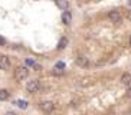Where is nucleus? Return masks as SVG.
I'll list each match as a JSON object with an SVG mask.
<instances>
[{
  "mask_svg": "<svg viewBox=\"0 0 131 115\" xmlns=\"http://www.w3.org/2000/svg\"><path fill=\"white\" fill-rule=\"evenodd\" d=\"M108 17H110V20H111L112 23H115V25H118V23H121V20H123V17H121V13L117 10H112L108 13Z\"/></svg>",
  "mask_w": 131,
  "mask_h": 115,
  "instance_id": "20e7f679",
  "label": "nucleus"
},
{
  "mask_svg": "<svg viewBox=\"0 0 131 115\" xmlns=\"http://www.w3.org/2000/svg\"><path fill=\"white\" fill-rule=\"evenodd\" d=\"M77 63L81 66V68H86V66L89 65V59L85 56V55H79V56L77 57Z\"/></svg>",
  "mask_w": 131,
  "mask_h": 115,
  "instance_id": "423d86ee",
  "label": "nucleus"
},
{
  "mask_svg": "<svg viewBox=\"0 0 131 115\" xmlns=\"http://www.w3.org/2000/svg\"><path fill=\"white\" fill-rule=\"evenodd\" d=\"M33 68H35V71H40V69H42V66L38 65V63H35V66H33Z\"/></svg>",
  "mask_w": 131,
  "mask_h": 115,
  "instance_id": "6ab92c4d",
  "label": "nucleus"
},
{
  "mask_svg": "<svg viewBox=\"0 0 131 115\" xmlns=\"http://www.w3.org/2000/svg\"><path fill=\"white\" fill-rule=\"evenodd\" d=\"M35 63H36L35 61H32V59H26V65L27 66H35Z\"/></svg>",
  "mask_w": 131,
  "mask_h": 115,
  "instance_id": "dca6fc26",
  "label": "nucleus"
},
{
  "mask_svg": "<svg viewBox=\"0 0 131 115\" xmlns=\"http://www.w3.org/2000/svg\"><path fill=\"white\" fill-rule=\"evenodd\" d=\"M4 45H6V39L3 36H0V46H4Z\"/></svg>",
  "mask_w": 131,
  "mask_h": 115,
  "instance_id": "f3484780",
  "label": "nucleus"
},
{
  "mask_svg": "<svg viewBox=\"0 0 131 115\" xmlns=\"http://www.w3.org/2000/svg\"><path fill=\"white\" fill-rule=\"evenodd\" d=\"M6 115H16V114H15V112H7Z\"/></svg>",
  "mask_w": 131,
  "mask_h": 115,
  "instance_id": "412c9836",
  "label": "nucleus"
},
{
  "mask_svg": "<svg viewBox=\"0 0 131 115\" xmlns=\"http://www.w3.org/2000/svg\"><path fill=\"white\" fill-rule=\"evenodd\" d=\"M88 84H92V79H91V78H85V79H82V82H81L82 86H85V85H88Z\"/></svg>",
  "mask_w": 131,
  "mask_h": 115,
  "instance_id": "ddd939ff",
  "label": "nucleus"
},
{
  "mask_svg": "<svg viewBox=\"0 0 131 115\" xmlns=\"http://www.w3.org/2000/svg\"><path fill=\"white\" fill-rule=\"evenodd\" d=\"M0 69H2V71L10 69V59H9V56H6V55H0Z\"/></svg>",
  "mask_w": 131,
  "mask_h": 115,
  "instance_id": "39448f33",
  "label": "nucleus"
},
{
  "mask_svg": "<svg viewBox=\"0 0 131 115\" xmlns=\"http://www.w3.org/2000/svg\"><path fill=\"white\" fill-rule=\"evenodd\" d=\"M39 108H40V111H43L45 114H50V112L55 109V103L52 101H42V102H39Z\"/></svg>",
  "mask_w": 131,
  "mask_h": 115,
  "instance_id": "f03ea898",
  "label": "nucleus"
},
{
  "mask_svg": "<svg viewBox=\"0 0 131 115\" xmlns=\"http://www.w3.org/2000/svg\"><path fill=\"white\" fill-rule=\"evenodd\" d=\"M40 89V84H39L38 79H33V80H29L26 85V91L29 94H36V92Z\"/></svg>",
  "mask_w": 131,
  "mask_h": 115,
  "instance_id": "7ed1b4c3",
  "label": "nucleus"
},
{
  "mask_svg": "<svg viewBox=\"0 0 131 115\" xmlns=\"http://www.w3.org/2000/svg\"><path fill=\"white\" fill-rule=\"evenodd\" d=\"M55 3H56V6H58L59 9H62V10H68V7H69L68 0H55Z\"/></svg>",
  "mask_w": 131,
  "mask_h": 115,
  "instance_id": "1a4fd4ad",
  "label": "nucleus"
},
{
  "mask_svg": "<svg viewBox=\"0 0 131 115\" xmlns=\"http://www.w3.org/2000/svg\"><path fill=\"white\" fill-rule=\"evenodd\" d=\"M27 75H29V69H27L26 66H17V68L15 69V78H16V80H19V82L26 79Z\"/></svg>",
  "mask_w": 131,
  "mask_h": 115,
  "instance_id": "f257e3e1",
  "label": "nucleus"
},
{
  "mask_svg": "<svg viewBox=\"0 0 131 115\" xmlns=\"http://www.w3.org/2000/svg\"><path fill=\"white\" fill-rule=\"evenodd\" d=\"M15 105H17L20 109H26V108H27V102H26L25 99H17V101H15Z\"/></svg>",
  "mask_w": 131,
  "mask_h": 115,
  "instance_id": "9b49d317",
  "label": "nucleus"
},
{
  "mask_svg": "<svg viewBox=\"0 0 131 115\" xmlns=\"http://www.w3.org/2000/svg\"><path fill=\"white\" fill-rule=\"evenodd\" d=\"M130 4H131V0H130Z\"/></svg>",
  "mask_w": 131,
  "mask_h": 115,
  "instance_id": "b1692460",
  "label": "nucleus"
},
{
  "mask_svg": "<svg viewBox=\"0 0 131 115\" xmlns=\"http://www.w3.org/2000/svg\"><path fill=\"white\" fill-rule=\"evenodd\" d=\"M130 46H131V36H130Z\"/></svg>",
  "mask_w": 131,
  "mask_h": 115,
  "instance_id": "5701e85b",
  "label": "nucleus"
},
{
  "mask_svg": "<svg viewBox=\"0 0 131 115\" xmlns=\"http://www.w3.org/2000/svg\"><path fill=\"white\" fill-rule=\"evenodd\" d=\"M62 22L65 23V25H71L72 23V15H71V12L63 10V13H62Z\"/></svg>",
  "mask_w": 131,
  "mask_h": 115,
  "instance_id": "0eeeda50",
  "label": "nucleus"
},
{
  "mask_svg": "<svg viewBox=\"0 0 131 115\" xmlns=\"http://www.w3.org/2000/svg\"><path fill=\"white\" fill-rule=\"evenodd\" d=\"M121 84L130 88L131 86V73H124L123 76H121Z\"/></svg>",
  "mask_w": 131,
  "mask_h": 115,
  "instance_id": "6e6552de",
  "label": "nucleus"
},
{
  "mask_svg": "<svg viewBox=\"0 0 131 115\" xmlns=\"http://www.w3.org/2000/svg\"><path fill=\"white\" fill-rule=\"evenodd\" d=\"M66 46H68V39H66V38H62L61 40H59V43H58V50L65 49Z\"/></svg>",
  "mask_w": 131,
  "mask_h": 115,
  "instance_id": "9d476101",
  "label": "nucleus"
},
{
  "mask_svg": "<svg viewBox=\"0 0 131 115\" xmlns=\"http://www.w3.org/2000/svg\"><path fill=\"white\" fill-rule=\"evenodd\" d=\"M107 115H117L115 112H110V114H107Z\"/></svg>",
  "mask_w": 131,
  "mask_h": 115,
  "instance_id": "4be33fe9",
  "label": "nucleus"
},
{
  "mask_svg": "<svg viewBox=\"0 0 131 115\" xmlns=\"http://www.w3.org/2000/svg\"><path fill=\"white\" fill-rule=\"evenodd\" d=\"M52 73H53V75H56V76H59V75H62V73H63V69H56V68H55L53 71H52Z\"/></svg>",
  "mask_w": 131,
  "mask_h": 115,
  "instance_id": "4468645a",
  "label": "nucleus"
},
{
  "mask_svg": "<svg viewBox=\"0 0 131 115\" xmlns=\"http://www.w3.org/2000/svg\"><path fill=\"white\" fill-rule=\"evenodd\" d=\"M55 68L56 69H63V71H65V63H63V62H56Z\"/></svg>",
  "mask_w": 131,
  "mask_h": 115,
  "instance_id": "2eb2a0df",
  "label": "nucleus"
},
{
  "mask_svg": "<svg viewBox=\"0 0 131 115\" xmlns=\"http://www.w3.org/2000/svg\"><path fill=\"white\" fill-rule=\"evenodd\" d=\"M125 16L128 20H131V10H125Z\"/></svg>",
  "mask_w": 131,
  "mask_h": 115,
  "instance_id": "a211bd4d",
  "label": "nucleus"
},
{
  "mask_svg": "<svg viewBox=\"0 0 131 115\" xmlns=\"http://www.w3.org/2000/svg\"><path fill=\"white\" fill-rule=\"evenodd\" d=\"M9 98V91L6 89H0V101H6Z\"/></svg>",
  "mask_w": 131,
  "mask_h": 115,
  "instance_id": "f8f14e48",
  "label": "nucleus"
},
{
  "mask_svg": "<svg viewBox=\"0 0 131 115\" xmlns=\"http://www.w3.org/2000/svg\"><path fill=\"white\" fill-rule=\"evenodd\" d=\"M127 96H128V98H130V99H131V86H130V88L127 89Z\"/></svg>",
  "mask_w": 131,
  "mask_h": 115,
  "instance_id": "aec40b11",
  "label": "nucleus"
}]
</instances>
